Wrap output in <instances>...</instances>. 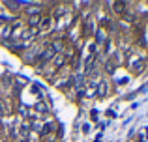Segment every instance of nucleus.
I'll return each instance as SVG.
<instances>
[{
  "label": "nucleus",
  "instance_id": "1",
  "mask_svg": "<svg viewBox=\"0 0 148 142\" xmlns=\"http://www.w3.org/2000/svg\"><path fill=\"white\" fill-rule=\"evenodd\" d=\"M54 54H56V51L53 49V45H47V47L43 49V52H41V56H40V58H41V62H49V60L53 58Z\"/></svg>",
  "mask_w": 148,
  "mask_h": 142
},
{
  "label": "nucleus",
  "instance_id": "2",
  "mask_svg": "<svg viewBox=\"0 0 148 142\" xmlns=\"http://www.w3.org/2000/svg\"><path fill=\"white\" fill-rule=\"evenodd\" d=\"M49 26H51V19L49 17H43L40 21V24H38V30H49Z\"/></svg>",
  "mask_w": 148,
  "mask_h": 142
},
{
  "label": "nucleus",
  "instance_id": "3",
  "mask_svg": "<svg viewBox=\"0 0 148 142\" xmlns=\"http://www.w3.org/2000/svg\"><path fill=\"white\" fill-rule=\"evenodd\" d=\"M112 7H114L116 13H124V7H126V4H124V2H114V4H112Z\"/></svg>",
  "mask_w": 148,
  "mask_h": 142
},
{
  "label": "nucleus",
  "instance_id": "4",
  "mask_svg": "<svg viewBox=\"0 0 148 142\" xmlns=\"http://www.w3.org/2000/svg\"><path fill=\"white\" fill-rule=\"evenodd\" d=\"M98 94H99V95H105V94H107V82H99V86H98Z\"/></svg>",
  "mask_w": 148,
  "mask_h": 142
},
{
  "label": "nucleus",
  "instance_id": "5",
  "mask_svg": "<svg viewBox=\"0 0 148 142\" xmlns=\"http://www.w3.org/2000/svg\"><path fill=\"white\" fill-rule=\"evenodd\" d=\"M96 41H98V43H103V41H105V32L98 30V39H96Z\"/></svg>",
  "mask_w": 148,
  "mask_h": 142
},
{
  "label": "nucleus",
  "instance_id": "6",
  "mask_svg": "<svg viewBox=\"0 0 148 142\" xmlns=\"http://www.w3.org/2000/svg\"><path fill=\"white\" fill-rule=\"evenodd\" d=\"M84 30H86V32H94V22L88 21V22H86V26H84Z\"/></svg>",
  "mask_w": 148,
  "mask_h": 142
},
{
  "label": "nucleus",
  "instance_id": "7",
  "mask_svg": "<svg viewBox=\"0 0 148 142\" xmlns=\"http://www.w3.org/2000/svg\"><path fill=\"white\" fill-rule=\"evenodd\" d=\"M36 110H38V112H45V110H47V107H45L43 103H38V105H36Z\"/></svg>",
  "mask_w": 148,
  "mask_h": 142
},
{
  "label": "nucleus",
  "instance_id": "8",
  "mask_svg": "<svg viewBox=\"0 0 148 142\" xmlns=\"http://www.w3.org/2000/svg\"><path fill=\"white\" fill-rule=\"evenodd\" d=\"M96 84H88V90H86V95H94V92H96Z\"/></svg>",
  "mask_w": 148,
  "mask_h": 142
},
{
  "label": "nucleus",
  "instance_id": "9",
  "mask_svg": "<svg viewBox=\"0 0 148 142\" xmlns=\"http://www.w3.org/2000/svg\"><path fill=\"white\" fill-rule=\"evenodd\" d=\"M83 131H84V133H90V124H84V125H83Z\"/></svg>",
  "mask_w": 148,
  "mask_h": 142
},
{
  "label": "nucleus",
  "instance_id": "10",
  "mask_svg": "<svg viewBox=\"0 0 148 142\" xmlns=\"http://www.w3.org/2000/svg\"><path fill=\"white\" fill-rule=\"evenodd\" d=\"M90 114H92V120H98V110H92Z\"/></svg>",
  "mask_w": 148,
  "mask_h": 142
}]
</instances>
